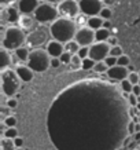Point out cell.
Segmentation results:
<instances>
[{
    "instance_id": "6da1fadb",
    "label": "cell",
    "mask_w": 140,
    "mask_h": 150,
    "mask_svg": "<svg viewBox=\"0 0 140 150\" xmlns=\"http://www.w3.org/2000/svg\"><path fill=\"white\" fill-rule=\"evenodd\" d=\"M77 29H78V23L76 19L65 18V17H59L52 23H50V32L52 39H56L65 44L76 37Z\"/></svg>"
},
{
    "instance_id": "7a4b0ae2",
    "label": "cell",
    "mask_w": 140,
    "mask_h": 150,
    "mask_svg": "<svg viewBox=\"0 0 140 150\" xmlns=\"http://www.w3.org/2000/svg\"><path fill=\"white\" fill-rule=\"evenodd\" d=\"M26 36L27 33L19 25H10L3 32L1 47H4L10 51H15L17 48L26 44Z\"/></svg>"
},
{
    "instance_id": "3957f363",
    "label": "cell",
    "mask_w": 140,
    "mask_h": 150,
    "mask_svg": "<svg viewBox=\"0 0 140 150\" xmlns=\"http://www.w3.org/2000/svg\"><path fill=\"white\" fill-rule=\"evenodd\" d=\"M27 66L36 73H43L51 68V55L47 52L45 47L30 50V55L27 59Z\"/></svg>"
},
{
    "instance_id": "277c9868",
    "label": "cell",
    "mask_w": 140,
    "mask_h": 150,
    "mask_svg": "<svg viewBox=\"0 0 140 150\" xmlns=\"http://www.w3.org/2000/svg\"><path fill=\"white\" fill-rule=\"evenodd\" d=\"M0 80H1V94L6 96V98H10V96H14L19 90V86H21V79L17 74L15 69L8 68L6 70H1V74H0Z\"/></svg>"
},
{
    "instance_id": "5b68a950",
    "label": "cell",
    "mask_w": 140,
    "mask_h": 150,
    "mask_svg": "<svg viewBox=\"0 0 140 150\" xmlns=\"http://www.w3.org/2000/svg\"><path fill=\"white\" fill-rule=\"evenodd\" d=\"M51 39H52V36H51L50 28H47L45 25H39L34 30L27 33L26 46L29 47L30 50L41 48V47L47 46V43H48Z\"/></svg>"
},
{
    "instance_id": "8992f818",
    "label": "cell",
    "mask_w": 140,
    "mask_h": 150,
    "mask_svg": "<svg viewBox=\"0 0 140 150\" xmlns=\"http://www.w3.org/2000/svg\"><path fill=\"white\" fill-rule=\"evenodd\" d=\"M34 17L40 25H47V23H52L61 15L58 11V6L47 3V1H41L34 11Z\"/></svg>"
},
{
    "instance_id": "52a82bcc",
    "label": "cell",
    "mask_w": 140,
    "mask_h": 150,
    "mask_svg": "<svg viewBox=\"0 0 140 150\" xmlns=\"http://www.w3.org/2000/svg\"><path fill=\"white\" fill-rule=\"evenodd\" d=\"M58 11L61 17L72 19H76L81 14L78 0H63V1H61L58 4Z\"/></svg>"
},
{
    "instance_id": "ba28073f",
    "label": "cell",
    "mask_w": 140,
    "mask_h": 150,
    "mask_svg": "<svg viewBox=\"0 0 140 150\" xmlns=\"http://www.w3.org/2000/svg\"><path fill=\"white\" fill-rule=\"evenodd\" d=\"M110 50H111V46L107 41H95L92 46H89V55L88 57L96 62L104 61L110 55Z\"/></svg>"
},
{
    "instance_id": "9c48e42d",
    "label": "cell",
    "mask_w": 140,
    "mask_h": 150,
    "mask_svg": "<svg viewBox=\"0 0 140 150\" xmlns=\"http://www.w3.org/2000/svg\"><path fill=\"white\" fill-rule=\"evenodd\" d=\"M77 43L80 44L81 47H89L92 46L94 43L96 41V36H95V30L89 28L88 25H84V26H78L76 33Z\"/></svg>"
},
{
    "instance_id": "30bf717a",
    "label": "cell",
    "mask_w": 140,
    "mask_h": 150,
    "mask_svg": "<svg viewBox=\"0 0 140 150\" xmlns=\"http://www.w3.org/2000/svg\"><path fill=\"white\" fill-rule=\"evenodd\" d=\"M80 8L81 14L87 17H92V15H99L100 10L103 8V1L102 0H80Z\"/></svg>"
},
{
    "instance_id": "8fae6325",
    "label": "cell",
    "mask_w": 140,
    "mask_h": 150,
    "mask_svg": "<svg viewBox=\"0 0 140 150\" xmlns=\"http://www.w3.org/2000/svg\"><path fill=\"white\" fill-rule=\"evenodd\" d=\"M19 17H21V11L17 6H6L1 7V21L3 23H8V25H18Z\"/></svg>"
},
{
    "instance_id": "7c38bea8",
    "label": "cell",
    "mask_w": 140,
    "mask_h": 150,
    "mask_svg": "<svg viewBox=\"0 0 140 150\" xmlns=\"http://www.w3.org/2000/svg\"><path fill=\"white\" fill-rule=\"evenodd\" d=\"M108 79L111 80H115V81H121V80H125L129 76V69L128 66H121V65H114L111 68H108V70L106 72Z\"/></svg>"
},
{
    "instance_id": "4fadbf2b",
    "label": "cell",
    "mask_w": 140,
    "mask_h": 150,
    "mask_svg": "<svg viewBox=\"0 0 140 150\" xmlns=\"http://www.w3.org/2000/svg\"><path fill=\"white\" fill-rule=\"evenodd\" d=\"M18 25L22 28L26 33H29V32H32V30H34L40 23H39V21L36 19L34 14H21Z\"/></svg>"
},
{
    "instance_id": "5bb4252c",
    "label": "cell",
    "mask_w": 140,
    "mask_h": 150,
    "mask_svg": "<svg viewBox=\"0 0 140 150\" xmlns=\"http://www.w3.org/2000/svg\"><path fill=\"white\" fill-rule=\"evenodd\" d=\"M45 50L51 55V58H59V57L65 52V43L56 40V39H51V40L47 43Z\"/></svg>"
},
{
    "instance_id": "9a60e30c",
    "label": "cell",
    "mask_w": 140,
    "mask_h": 150,
    "mask_svg": "<svg viewBox=\"0 0 140 150\" xmlns=\"http://www.w3.org/2000/svg\"><path fill=\"white\" fill-rule=\"evenodd\" d=\"M39 4H40V0H18L17 1V7L19 8L21 14H34Z\"/></svg>"
},
{
    "instance_id": "2e32d148",
    "label": "cell",
    "mask_w": 140,
    "mask_h": 150,
    "mask_svg": "<svg viewBox=\"0 0 140 150\" xmlns=\"http://www.w3.org/2000/svg\"><path fill=\"white\" fill-rule=\"evenodd\" d=\"M15 72H17V74L19 76V79L25 83L30 81V80L33 79V73H34L32 69L27 66V64L23 65L22 62H19V64L15 66Z\"/></svg>"
},
{
    "instance_id": "e0dca14e",
    "label": "cell",
    "mask_w": 140,
    "mask_h": 150,
    "mask_svg": "<svg viewBox=\"0 0 140 150\" xmlns=\"http://www.w3.org/2000/svg\"><path fill=\"white\" fill-rule=\"evenodd\" d=\"M1 61H0V70H6V69L11 68L13 65V55H11V51L1 47Z\"/></svg>"
},
{
    "instance_id": "ac0fdd59",
    "label": "cell",
    "mask_w": 140,
    "mask_h": 150,
    "mask_svg": "<svg viewBox=\"0 0 140 150\" xmlns=\"http://www.w3.org/2000/svg\"><path fill=\"white\" fill-rule=\"evenodd\" d=\"M29 55H30V48H29L26 44L22 47H19V48H17V50L14 51V58L18 59L19 62H27Z\"/></svg>"
},
{
    "instance_id": "d6986e66",
    "label": "cell",
    "mask_w": 140,
    "mask_h": 150,
    "mask_svg": "<svg viewBox=\"0 0 140 150\" xmlns=\"http://www.w3.org/2000/svg\"><path fill=\"white\" fill-rule=\"evenodd\" d=\"M87 25L89 28H92L94 30H98V29L104 26V19L100 15H92V17H88Z\"/></svg>"
},
{
    "instance_id": "ffe728a7",
    "label": "cell",
    "mask_w": 140,
    "mask_h": 150,
    "mask_svg": "<svg viewBox=\"0 0 140 150\" xmlns=\"http://www.w3.org/2000/svg\"><path fill=\"white\" fill-rule=\"evenodd\" d=\"M95 36H96V41H107L111 36L110 29L108 28H100L98 30H95Z\"/></svg>"
},
{
    "instance_id": "44dd1931",
    "label": "cell",
    "mask_w": 140,
    "mask_h": 150,
    "mask_svg": "<svg viewBox=\"0 0 140 150\" xmlns=\"http://www.w3.org/2000/svg\"><path fill=\"white\" fill-rule=\"evenodd\" d=\"M0 147H1V150H15V149H17L14 139L7 138V137L1 138V141H0Z\"/></svg>"
},
{
    "instance_id": "7402d4cb",
    "label": "cell",
    "mask_w": 140,
    "mask_h": 150,
    "mask_svg": "<svg viewBox=\"0 0 140 150\" xmlns=\"http://www.w3.org/2000/svg\"><path fill=\"white\" fill-rule=\"evenodd\" d=\"M80 48H81V46H80V44L77 43V40H76V39H73V40L68 41V43L65 44V50H66V51H69V52H70V54H73V55H74V54H77Z\"/></svg>"
},
{
    "instance_id": "603a6c76",
    "label": "cell",
    "mask_w": 140,
    "mask_h": 150,
    "mask_svg": "<svg viewBox=\"0 0 140 150\" xmlns=\"http://www.w3.org/2000/svg\"><path fill=\"white\" fill-rule=\"evenodd\" d=\"M72 69H81V66H82V58L80 57L78 54H74L72 57V62H70V65H69Z\"/></svg>"
},
{
    "instance_id": "cb8c5ba5",
    "label": "cell",
    "mask_w": 140,
    "mask_h": 150,
    "mask_svg": "<svg viewBox=\"0 0 140 150\" xmlns=\"http://www.w3.org/2000/svg\"><path fill=\"white\" fill-rule=\"evenodd\" d=\"M96 61H94L92 58H89V57H87V58L82 59V66L81 69L82 70H94V66H95Z\"/></svg>"
},
{
    "instance_id": "d4e9b609",
    "label": "cell",
    "mask_w": 140,
    "mask_h": 150,
    "mask_svg": "<svg viewBox=\"0 0 140 150\" xmlns=\"http://www.w3.org/2000/svg\"><path fill=\"white\" fill-rule=\"evenodd\" d=\"M99 15L104 19V21H110V19H111V15H113L111 7H108V6H103V8L100 10Z\"/></svg>"
},
{
    "instance_id": "484cf974",
    "label": "cell",
    "mask_w": 140,
    "mask_h": 150,
    "mask_svg": "<svg viewBox=\"0 0 140 150\" xmlns=\"http://www.w3.org/2000/svg\"><path fill=\"white\" fill-rule=\"evenodd\" d=\"M108 70V66L106 65L104 61H99V62H96L95 66H94V72L96 73H106Z\"/></svg>"
},
{
    "instance_id": "4316f807",
    "label": "cell",
    "mask_w": 140,
    "mask_h": 150,
    "mask_svg": "<svg viewBox=\"0 0 140 150\" xmlns=\"http://www.w3.org/2000/svg\"><path fill=\"white\" fill-rule=\"evenodd\" d=\"M3 137H7V138L14 139V138L18 137V129H17L15 127H7L4 129V132H3Z\"/></svg>"
},
{
    "instance_id": "83f0119b",
    "label": "cell",
    "mask_w": 140,
    "mask_h": 150,
    "mask_svg": "<svg viewBox=\"0 0 140 150\" xmlns=\"http://www.w3.org/2000/svg\"><path fill=\"white\" fill-rule=\"evenodd\" d=\"M121 88L124 92H128V94H131L132 92V88H133V84H132L128 79H125V80H121Z\"/></svg>"
},
{
    "instance_id": "f1b7e54d",
    "label": "cell",
    "mask_w": 140,
    "mask_h": 150,
    "mask_svg": "<svg viewBox=\"0 0 140 150\" xmlns=\"http://www.w3.org/2000/svg\"><path fill=\"white\" fill-rule=\"evenodd\" d=\"M72 57H73V54H70L69 51L65 50V52L59 57V59H61L62 65H70V62H72Z\"/></svg>"
},
{
    "instance_id": "f546056e",
    "label": "cell",
    "mask_w": 140,
    "mask_h": 150,
    "mask_svg": "<svg viewBox=\"0 0 140 150\" xmlns=\"http://www.w3.org/2000/svg\"><path fill=\"white\" fill-rule=\"evenodd\" d=\"M3 124H4L6 127H15L17 125V118L14 117V116H6L4 120H3Z\"/></svg>"
},
{
    "instance_id": "4dcf8cb0",
    "label": "cell",
    "mask_w": 140,
    "mask_h": 150,
    "mask_svg": "<svg viewBox=\"0 0 140 150\" xmlns=\"http://www.w3.org/2000/svg\"><path fill=\"white\" fill-rule=\"evenodd\" d=\"M129 64H131V59H129L128 55L122 54L117 58V65H121V66H129Z\"/></svg>"
},
{
    "instance_id": "1f68e13d",
    "label": "cell",
    "mask_w": 140,
    "mask_h": 150,
    "mask_svg": "<svg viewBox=\"0 0 140 150\" xmlns=\"http://www.w3.org/2000/svg\"><path fill=\"white\" fill-rule=\"evenodd\" d=\"M128 80H129L133 86H136V84H139V81H140V74L139 73H136V72H129Z\"/></svg>"
},
{
    "instance_id": "d6a6232c",
    "label": "cell",
    "mask_w": 140,
    "mask_h": 150,
    "mask_svg": "<svg viewBox=\"0 0 140 150\" xmlns=\"http://www.w3.org/2000/svg\"><path fill=\"white\" fill-rule=\"evenodd\" d=\"M6 106H7V109H15L17 106H18V100L15 99L14 96H10V98H7V100H6Z\"/></svg>"
},
{
    "instance_id": "836d02e7",
    "label": "cell",
    "mask_w": 140,
    "mask_h": 150,
    "mask_svg": "<svg viewBox=\"0 0 140 150\" xmlns=\"http://www.w3.org/2000/svg\"><path fill=\"white\" fill-rule=\"evenodd\" d=\"M122 54H124V52H122V48L118 46V44H117V46H113V47H111V50H110V55L117 57V58L120 57V55H122Z\"/></svg>"
},
{
    "instance_id": "e575fe53",
    "label": "cell",
    "mask_w": 140,
    "mask_h": 150,
    "mask_svg": "<svg viewBox=\"0 0 140 150\" xmlns=\"http://www.w3.org/2000/svg\"><path fill=\"white\" fill-rule=\"evenodd\" d=\"M104 62H106V65H107L108 68H111V66H114V65H117V57L108 55L107 58L104 59Z\"/></svg>"
},
{
    "instance_id": "d590c367",
    "label": "cell",
    "mask_w": 140,
    "mask_h": 150,
    "mask_svg": "<svg viewBox=\"0 0 140 150\" xmlns=\"http://www.w3.org/2000/svg\"><path fill=\"white\" fill-rule=\"evenodd\" d=\"M128 102L131 106H137V95H135L133 92H131L129 95H128Z\"/></svg>"
},
{
    "instance_id": "8d00e7d4",
    "label": "cell",
    "mask_w": 140,
    "mask_h": 150,
    "mask_svg": "<svg viewBox=\"0 0 140 150\" xmlns=\"http://www.w3.org/2000/svg\"><path fill=\"white\" fill-rule=\"evenodd\" d=\"M77 54L80 55L82 59L87 58V57L89 55V47H81V48L78 50V52H77Z\"/></svg>"
},
{
    "instance_id": "74e56055",
    "label": "cell",
    "mask_w": 140,
    "mask_h": 150,
    "mask_svg": "<svg viewBox=\"0 0 140 150\" xmlns=\"http://www.w3.org/2000/svg\"><path fill=\"white\" fill-rule=\"evenodd\" d=\"M128 134L129 135H135L136 134V123L135 121H131L128 124Z\"/></svg>"
},
{
    "instance_id": "f35d334b",
    "label": "cell",
    "mask_w": 140,
    "mask_h": 150,
    "mask_svg": "<svg viewBox=\"0 0 140 150\" xmlns=\"http://www.w3.org/2000/svg\"><path fill=\"white\" fill-rule=\"evenodd\" d=\"M62 65V62H61V59L59 58H51V68H59Z\"/></svg>"
},
{
    "instance_id": "ab89813d",
    "label": "cell",
    "mask_w": 140,
    "mask_h": 150,
    "mask_svg": "<svg viewBox=\"0 0 140 150\" xmlns=\"http://www.w3.org/2000/svg\"><path fill=\"white\" fill-rule=\"evenodd\" d=\"M15 1H18V0H0V4H1V7H6V6L14 4Z\"/></svg>"
},
{
    "instance_id": "60d3db41",
    "label": "cell",
    "mask_w": 140,
    "mask_h": 150,
    "mask_svg": "<svg viewBox=\"0 0 140 150\" xmlns=\"http://www.w3.org/2000/svg\"><path fill=\"white\" fill-rule=\"evenodd\" d=\"M14 142H15V146H17V147H22L23 146V139L21 137L14 138Z\"/></svg>"
},
{
    "instance_id": "b9f144b4",
    "label": "cell",
    "mask_w": 140,
    "mask_h": 150,
    "mask_svg": "<svg viewBox=\"0 0 140 150\" xmlns=\"http://www.w3.org/2000/svg\"><path fill=\"white\" fill-rule=\"evenodd\" d=\"M102 1H103L104 6H108V7H111V6H114L117 3V0H102Z\"/></svg>"
},
{
    "instance_id": "7bdbcfd3",
    "label": "cell",
    "mask_w": 140,
    "mask_h": 150,
    "mask_svg": "<svg viewBox=\"0 0 140 150\" xmlns=\"http://www.w3.org/2000/svg\"><path fill=\"white\" fill-rule=\"evenodd\" d=\"M107 43H108V44H110L111 47H113V46H117V39H115L114 36H110V39L107 40Z\"/></svg>"
},
{
    "instance_id": "ee69618b",
    "label": "cell",
    "mask_w": 140,
    "mask_h": 150,
    "mask_svg": "<svg viewBox=\"0 0 140 150\" xmlns=\"http://www.w3.org/2000/svg\"><path fill=\"white\" fill-rule=\"evenodd\" d=\"M132 92H133L135 95H137V96L140 95V86H139V84L133 86V88H132Z\"/></svg>"
},
{
    "instance_id": "f6af8a7d",
    "label": "cell",
    "mask_w": 140,
    "mask_h": 150,
    "mask_svg": "<svg viewBox=\"0 0 140 150\" xmlns=\"http://www.w3.org/2000/svg\"><path fill=\"white\" fill-rule=\"evenodd\" d=\"M41 1H47V3H51V4H55L58 6L61 1H63V0H41Z\"/></svg>"
},
{
    "instance_id": "bcb514c9",
    "label": "cell",
    "mask_w": 140,
    "mask_h": 150,
    "mask_svg": "<svg viewBox=\"0 0 140 150\" xmlns=\"http://www.w3.org/2000/svg\"><path fill=\"white\" fill-rule=\"evenodd\" d=\"M15 150H23V149H22V147H17V149H15Z\"/></svg>"
},
{
    "instance_id": "7dc6e473",
    "label": "cell",
    "mask_w": 140,
    "mask_h": 150,
    "mask_svg": "<svg viewBox=\"0 0 140 150\" xmlns=\"http://www.w3.org/2000/svg\"><path fill=\"white\" fill-rule=\"evenodd\" d=\"M78 1H80V0H78Z\"/></svg>"
}]
</instances>
